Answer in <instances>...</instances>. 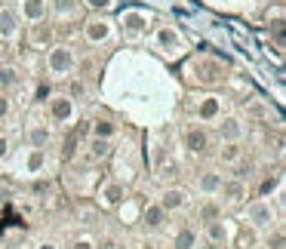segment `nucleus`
<instances>
[{"mask_svg":"<svg viewBox=\"0 0 286 249\" xmlns=\"http://www.w3.org/2000/svg\"><path fill=\"white\" fill-rule=\"evenodd\" d=\"M86 37H89L92 43H102V40L111 37V25H108L105 18H92V22H86Z\"/></svg>","mask_w":286,"mask_h":249,"instance_id":"7","label":"nucleus"},{"mask_svg":"<svg viewBox=\"0 0 286 249\" xmlns=\"http://www.w3.org/2000/svg\"><path fill=\"white\" fill-rule=\"evenodd\" d=\"M246 216H250V222H253L259 231H265V228L274 222V209H271V203H253Z\"/></svg>","mask_w":286,"mask_h":249,"instance_id":"2","label":"nucleus"},{"mask_svg":"<svg viewBox=\"0 0 286 249\" xmlns=\"http://www.w3.org/2000/svg\"><path fill=\"white\" fill-rule=\"evenodd\" d=\"M83 3H86L89 9H102V12H105V9H111V0H83Z\"/></svg>","mask_w":286,"mask_h":249,"instance_id":"25","label":"nucleus"},{"mask_svg":"<svg viewBox=\"0 0 286 249\" xmlns=\"http://www.w3.org/2000/svg\"><path fill=\"white\" fill-rule=\"evenodd\" d=\"M15 31H18V12L0 6V37H15Z\"/></svg>","mask_w":286,"mask_h":249,"instance_id":"5","label":"nucleus"},{"mask_svg":"<svg viewBox=\"0 0 286 249\" xmlns=\"http://www.w3.org/2000/svg\"><path fill=\"white\" fill-rule=\"evenodd\" d=\"M216 216H219V206H216V203H206V206H203V219H206V222H213Z\"/></svg>","mask_w":286,"mask_h":249,"instance_id":"26","label":"nucleus"},{"mask_svg":"<svg viewBox=\"0 0 286 249\" xmlns=\"http://www.w3.org/2000/svg\"><path fill=\"white\" fill-rule=\"evenodd\" d=\"M219 114V102L216 99H206L203 105H200V120H213Z\"/></svg>","mask_w":286,"mask_h":249,"instance_id":"17","label":"nucleus"},{"mask_svg":"<svg viewBox=\"0 0 286 249\" xmlns=\"http://www.w3.org/2000/svg\"><path fill=\"white\" fill-rule=\"evenodd\" d=\"M71 249H92V243H89V240H80V243H74Z\"/></svg>","mask_w":286,"mask_h":249,"instance_id":"30","label":"nucleus"},{"mask_svg":"<svg viewBox=\"0 0 286 249\" xmlns=\"http://www.w3.org/2000/svg\"><path fill=\"white\" fill-rule=\"evenodd\" d=\"M28 142H31L34 148H43V145H49V129H46V126H34V129L28 132Z\"/></svg>","mask_w":286,"mask_h":249,"instance_id":"12","label":"nucleus"},{"mask_svg":"<svg viewBox=\"0 0 286 249\" xmlns=\"http://www.w3.org/2000/svg\"><path fill=\"white\" fill-rule=\"evenodd\" d=\"M40 249H59V246H52V243H46V246H40Z\"/></svg>","mask_w":286,"mask_h":249,"instance_id":"31","label":"nucleus"},{"mask_svg":"<svg viewBox=\"0 0 286 249\" xmlns=\"http://www.w3.org/2000/svg\"><path fill=\"white\" fill-rule=\"evenodd\" d=\"M160 206L169 213V209H182L185 206V191H179V188H166L163 194H160Z\"/></svg>","mask_w":286,"mask_h":249,"instance_id":"9","label":"nucleus"},{"mask_svg":"<svg viewBox=\"0 0 286 249\" xmlns=\"http://www.w3.org/2000/svg\"><path fill=\"white\" fill-rule=\"evenodd\" d=\"M206 237H209L213 243H225V225H222L219 219L206 222Z\"/></svg>","mask_w":286,"mask_h":249,"instance_id":"13","label":"nucleus"},{"mask_svg":"<svg viewBox=\"0 0 286 249\" xmlns=\"http://www.w3.org/2000/svg\"><path fill=\"white\" fill-rule=\"evenodd\" d=\"M108 136H114V126L111 123H96V139H108Z\"/></svg>","mask_w":286,"mask_h":249,"instance_id":"24","label":"nucleus"},{"mask_svg":"<svg viewBox=\"0 0 286 249\" xmlns=\"http://www.w3.org/2000/svg\"><path fill=\"white\" fill-rule=\"evenodd\" d=\"M206 145H209V136H206V129L194 126V129H188V132H185V148H188V151L200 154V151H206Z\"/></svg>","mask_w":286,"mask_h":249,"instance_id":"4","label":"nucleus"},{"mask_svg":"<svg viewBox=\"0 0 286 249\" xmlns=\"http://www.w3.org/2000/svg\"><path fill=\"white\" fill-rule=\"evenodd\" d=\"M160 46H163V49H176V46H179V34L169 31V28H163V31H160Z\"/></svg>","mask_w":286,"mask_h":249,"instance_id":"16","label":"nucleus"},{"mask_svg":"<svg viewBox=\"0 0 286 249\" xmlns=\"http://www.w3.org/2000/svg\"><path fill=\"white\" fill-rule=\"evenodd\" d=\"M200 191H203V194L222 191V176H219V173H203V176H200Z\"/></svg>","mask_w":286,"mask_h":249,"instance_id":"11","label":"nucleus"},{"mask_svg":"<svg viewBox=\"0 0 286 249\" xmlns=\"http://www.w3.org/2000/svg\"><path fill=\"white\" fill-rule=\"evenodd\" d=\"M120 194H123V188H120V185H108V188H105V203H111V206H114V203H120Z\"/></svg>","mask_w":286,"mask_h":249,"instance_id":"21","label":"nucleus"},{"mask_svg":"<svg viewBox=\"0 0 286 249\" xmlns=\"http://www.w3.org/2000/svg\"><path fill=\"white\" fill-rule=\"evenodd\" d=\"M6 151H9V142H6V139H3V136H0V160H3V157H6Z\"/></svg>","mask_w":286,"mask_h":249,"instance_id":"28","label":"nucleus"},{"mask_svg":"<svg viewBox=\"0 0 286 249\" xmlns=\"http://www.w3.org/2000/svg\"><path fill=\"white\" fill-rule=\"evenodd\" d=\"M219 136H222L225 142H237V139L243 136V123H240L237 117H225V120H219Z\"/></svg>","mask_w":286,"mask_h":249,"instance_id":"6","label":"nucleus"},{"mask_svg":"<svg viewBox=\"0 0 286 249\" xmlns=\"http://www.w3.org/2000/svg\"><path fill=\"white\" fill-rule=\"evenodd\" d=\"M108 151H111L108 139H96L92 142V157H108Z\"/></svg>","mask_w":286,"mask_h":249,"instance_id":"22","label":"nucleus"},{"mask_svg":"<svg viewBox=\"0 0 286 249\" xmlns=\"http://www.w3.org/2000/svg\"><path fill=\"white\" fill-rule=\"evenodd\" d=\"M243 191H246V188H243V182H231V185L225 188V194H228V200H231V203H237V200L243 197Z\"/></svg>","mask_w":286,"mask_h":249,"instance_id":"19","label":"nucleus"},{"mask_svg":"<svg viewBox=\"0 0 286 249\" xmlns=\"http://www.w3.org/2000/svg\"><path fill=\"white\" fill-rule=\"evenodd\" d=\"M6 114H9V99L0 92V117H6Z\"/></svg>","mask_w":286,"mask_h":249,"instance_id":"27","label":"nucleus"},{"mask_svg":"<svg viewBox=\"0 0 286 249\" xmlns=\"http://www.w3.org/2000/svg\"><path fill=\"white\" fill-rule=\"evenodd\" d=\"M163 222H166V209H163L160 203H154V206H148V209H145V225H148L151 231H157Z\"/></svg>","mask_w":286,"mask_h":249,"instance_id":"10","label":"nucleus"},{"mask_svg":"<svg viewBox=\"0 0 286 249\" xmlns=\"http://www.w3.org/2000/svg\"><path fill=\"white\" fill-rule=\"evenodd\" d=\"M49 71L52 74H65V71H71L74 68V52L68 49V46H55V49H49Z\"/></svg>","mask_w":286,"mask_h":249,"instance_id":"1","label":"nucleus"},{"mask_svg":"<svg viewBox=\"0 0 286 249\" xmlns=\"http://www.w3.org/2000/svg\"><path fill=\"white\" fill-rule=\"evenodd\" d=\"M52 9H55L59 15H71V12L77 9V0H52Z\"/></svg>","mask_w":286,"mask_h":249,"instance_id":"18","label":"nucleus"},{"mask_svg":"<svg viewBox=\"0 0 286 249\" xmlns=\"http://www.w3.org/2000/svg\"><path fill=\"white\" fill-rule=\"evenodd\" d=\"M197 243V234L191 231V228H185V231H179V237H176V249H191Z\"/></svg>","mask_w":286,"mask_h":249,"instance_id":"15","label":"nucleus"},{"mask_svg":"<svg viewBox=\"0 0 286 249\" xmlns=\"http://www.w3.org/2000/svg\"><path fill=\"white\" fill-rule=\"evenodd\" d=\"M123 22H126V28H129L132 34H139V31H142V25H145V18H142L139 12H129V15H126Z\"/></svg>","mask_w":286,"mask_h":249,"instance_id":"20","label":"nucleus"},{"mask_svg":"<svg viewBox=\"0 0 286 249\" xmlns=\"http://www.w3.org/2000/svg\"><path fill=\"white\" fill-rule=\"evenodd\" d=\"M18 83V71L15 68H0V89H12Z\"/></svg>","mask_w":286,"mask_h":249,"instance_id":"14","label":"nucleus"},{"mask_svg":"<svg viewBox=\"0 0 286 249\" xmlns=\"http://www.w3.org/2000/svg\"><path fill=\"white\" fill-rule=\"evenodd\" d=\"M83 92V83H71V95H80Z\"/></svg>","mask_w":286,"mask_h":249,"instance_id":"29","label":"nucleus"},{"mask_svg":"<svg viewBox=\"0 0 286 249\" xmlns=\"http://www.w3.org/2000/svg\"><path fill=\"white\" fill-rule=\"evenodd\" d=\"M222 160H225V163H234V160H240V148H237V145L231 142V145H228V148L222 151Z\"/></svg>","mask_w":286,"mask_h":249,"instance_id":"23","label":"nucleus"},{"mask_svg":"<svg viewBox=\"0 0 286 249\" xmlns=\"http://www.w3.org/2000/svg\"><path fill=\"white\" fill-rule=\"evenodd\" d=\"M256 249H265V246H256Z\"/></svg>","mask_w":286,"mask_h":249,"instance_id":"32","label":"nucleus"},{"mask_svg":"<svg viewBox=\"0 0 286 249\" xmlns=\"http://www.w3.org/2000/svg\"><path fill=\"white\" fill-rule=\"evenodd\" d=\"M22 15L25 22H40L46 15V0H22Z\"/></svg>","mask_w":286,"mask_h":249,"instance_id":"8","label":"nucleus"},{"mask_svg":"<svg viewBox=\"0 0 286 249\" xmlns=\"http://www.w3.org/2000/svg\"><path fill=\"white\" fill-rule=\"evenodd\" d=\"M49 114H52V120H59V123L71 120V117H74V99H65V95L52 99V102H49Z\"/></svg>","mask_w":286,"mask_h":249,"instance_id":"3","label":"nucleus"}]
</instances>
